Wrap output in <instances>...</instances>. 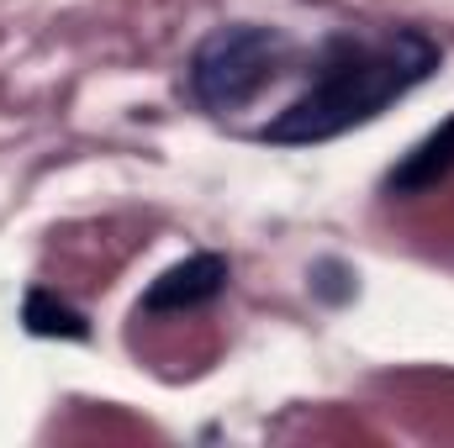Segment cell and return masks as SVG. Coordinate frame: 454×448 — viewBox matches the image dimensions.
<instances>
[{
  "label": "cell",
  "instance_id": "1",
  "mask_svg": "<svg viewBox=\"0 0 454 448\" xmlns=\"http://www.w3.org/2000/svg\"><path fill=\"white\" fill-rule=\"evenodd\" d=\"M439 69V48L418 32H396L386 42H339L312 80L307 96H296L286 112L264 127L270 143H328L348 127L380 116L396 96L423 85Z\"/></svg>",
  "mask_w": 454,
  "mask_h": 448
},
{
  "label": "cell",
  "instance_id": "2",
  "mask_svg": "<svg viewBox=\"0 0 454 448\" xmlns=\"http://www.w3.org/2000/svg\"><path fill=\"white\" fill-rule=\"evenodd\" d=\"M286 37L270 27H217L191 58V90L212 112L248 106L280 69Z\"/></svg>",
  "mask_w": 454,
  "mask_h": 448
},
{
  "label": "cell",
  "instance_id": "3",
  "mask_svg": "<svg viewBox=\"0 0 454 448\" xmlns=\"http://www.w3.org/2000/svg\"><path fill=\"white\" fill-rule=\"evenodd\" d=\"M223 285H227V259L223 253H191V259L169 264V269L148 285L143 306H148V312H191V306H207Z\"/></svg>",
  "mask_w": 454,
  "mask_h": 448
},
{
  "label": "cell",
  "instance_id": "4",
  "mask_svg": "<svg viewBox=\"0 0 454 448\" xmlns=\"http://www.w3.org/2000/svg\"><path fill=\"white\" fill-rule=\"evenodd\" d=\"M450 169H454V121H444L439 132H428V137L386 174V190H391V196H418V190H434Z\"/></svg>",
  "mask_w": 454,
  "mask_h": 448
},
{
  "label": "cell",
  "instance_id": "5",
  "mask_svg": "<svg viewBox=\"0 0 454 448\" xmlns=\"http://www.w3.org/2000/svg\"><path fill=\"white\" fill-rule=\"evenodd\" d=\"M21 322H27V333L37 337H90V322L74 312V306H64L53 290H32L27 296V306H21Z\"/></svg>",
  "mask_w": 454,
  "mask_h": 448
}]
</instances>
